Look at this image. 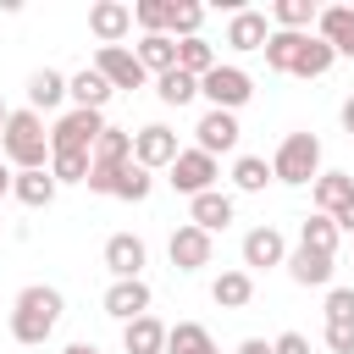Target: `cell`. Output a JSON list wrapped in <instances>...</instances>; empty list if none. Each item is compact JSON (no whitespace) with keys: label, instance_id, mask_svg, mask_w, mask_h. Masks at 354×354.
Segmentation results:
<instances>
[{"label":"cell","instance_id":"cell-31","mask_svg":"<svg viewBox=\"0 0 354 354\" xmlns=\"http://www.w3.org/2000/svg\"><path fill=\"white\" fill-rule=\"evenodd\" d=\"M155 94H160L166 105H188V100L199 94V77H188L183 66H171V72H160V77H155Z\"/></svg>","mask_w":354,"mask_h":354},{"label":"cell","instance_id":"cell-11","mask_svg":"<svg viewBox=\"0 0 354 354\" xmlns=\"http://www.w3.org/2000/svg\"><path fill=\"white\" fill-rule=\"evenodd\" d=\"M266 266H288V243H282L277 227H254V232H243V271L254 277V271H266Z\"/></svg>","mask_w":354,"mask_h":354},{"label":"cell","instance_id":"cell-46","mask_svg":"<svg viewBox=\"0 0 354 354\" xmlns=\"http://www.w3.org/2000/svg\"><path fill=\"white\" fill-rule=\"evenodd\" d=\"M11 183H17V177H11V171H6V166H0V199H6V194H11Z\"/></svg>","mask_w":354,"mask_h":354},{"label":"cell","instance_id":"cell-35","mask_svg":"<svg viewBox=\"0 0 354 354\" xmlns=\"http://www.w3.org/2000/svg\"><path fill=\"white\" fill-rule=\"evenodd\" d=\"M232 183H238L243 194H260V188L271 183V166H266L260 155H238V166H232Z\"/></svg>","mask_w":354,"mask_h":354},{"label":"cell","instance_id":"cell-33","mask_svg":"<svg viewBox=\"0 0 354 354\" xmlns=\"http://www.w3.org/2000/svg\"><path fill=\"white\" fill-rule=\"evenodd\" d=\"M199 22H205V6H194V0H171V17H166L171 39H199Z\"/></svg>","mask_w":354,"mask_h":354},{"label":"cell","instance_id":"cell-22","mask_svg":"<svg viewBox=\"0 0 354 354\" xmlns=\"http://www.w3.org/2000/svg\"><path fill=\"white\" fill-rule=\"evenodd\" d=\"M133 55L144 61V72H155V77H160V72H171V66H177V39H171V33H144Z\"/></svg>","mask_w":354,"mask_h":354},{"label":"cell","instance_id":"cell-45","mask_svg":"<svg viewBox=\"0 0 354 354\" xmlns=\"http://www.w3.org/2000/svg\"><path fill=\"white\" fill-rule=\"evenodd\" d=\"M343 133H348V138H354V94H348V100H343Z\"/></svg>","mask_w":354,"mask_h":354},{"label":"cell","instance_id":"cell-7","mask_svg":"<svg viewBox=\"0 0 354 354\" xmlns=\"http://www.w3.org/2000/svg\"><path fill=\"white\" fill-rule=\"evenodd\" d=\"M210 183H216V155H205L199 144L171 160V188H177V194L199 199V194H210Z\"/></svg>","mask_w":354,"mask_h":354},{"label":"cell","instance_id":"cell-13","mask_svg":"<svg viewBox=\"0 0 354 354\" xmlns=\"http://www.w3.org/2000/svg\"><path fill=\"white\" fill-rule=\"evenodd\" d=\"M105 315H116L122 326L138 321V315H149V282H144V277H133V282H111V288H105Z\"/></svg>","mask_w":354,"mask_h":354},{"label":"cell","instance_id":"cell-2","mask_svg":"<svg viewBox=\"0 0 354 354\" xmlns=\"http://www.w3.org/2000/svg\"><path fill=\"white\" fill-rule=\"evenodd\" d=\"M55 321H61V293L55 288H22L17 293V310H11V337L17 343H44L50 332H55Z\"/></svg>","mask_w":354,"mask_h":354},{"label":"cell","instance_id":"cell-8","mask_svg":"<svg viewBox=\"0 0 354 354\" xmlns=\"http://www.w3.org/2000/svg\"><path fill=\"white\" fill-rule=\"evenodd\" d=\"M144 260H149L144 238H133V232H111V238H105V271H111L116 282H133V277L144 271Z\"/></svg>","mask_w":354,"mask_h":354},{"label":"cell","instance_id":"cell-36","mask_svg":"<svg viewBox=\"0 0 354 354\" xmlns=\"http://www.w3.org/2000/svg\"><path fill=\"white\" fill-rule=\"evenodd\" d=\"M315 17H321V11H315L310 0H277V22H282V33H304Z\"/></svg>","mask_w":354,"mask_h":354},{"label":"cell","instance_id":"cell-25","mask_svg":"<svg viewBox=\"0 0 354 354\" xmlns=\"http://www.w3.org/2000/svg\"><path fill=\"white\" fill-rule=\"evenodd\" d=\"M332 44L326 39H315V33H304V44H299V55H293V77H321L326 66H332Z\"/></svg>","mask_w":354,"mask_h":354},{"label":"cell","instance_id":"cell-47","mask_svg":"<svg viewBox=\"0 0 354 354\" xmlns=\"http://www.w3.org/2000/svg\"><path fill=\"white\" fill-rule=\"evenodd\" d=\"M66 354H100V348H94V343H72Z\"/></svg>","mask_w":354,"mask_h":354},{"label":"cell","instance_id":"cell-37","mask_svg":"<svg viewBox=\"0 0 354 354\" xmlns=\"http://www.w3.org/2000/svg\"><path fill=\"white\" fill-rule=\"evenodd\" d=\"M116 199H133V205H138V199H149V171H144L138 160H127V166H122V177H116Z\"/></svg>","mask_w":354,"mask_h":354},{"label":"cell","instance_id":"cell-17","mask_svg":"<svg viewBox=\"0 0 354 354\" xmlns=\"http://www.w3.org/2000/svg\"><path fill=\"white\" fill-rule=\"evenodd\" d=\"M288 277L299 282V288H326L332 282V254H321V249H293L288 254Z\"/></svg>","mask_w":354,"mask_h":354},{"label":"cell","instance_id":"cell-5","mask_svg":"<svg viewBox=\"0 0 354 354\" xmlns=\"http://www.w3.org/2000/svg\"><path fill=\"white\" fill-rule=\"evenodd\" d=\"M199 94L210 100V111H238V105L254 94V83H249L243 66H216V72L199 77Z\"/></svg>","mask_w":354,"mask_h":354},{"label":"cell","instance_id":"cell-10","mask_svg":"<svg viewBox=\"0 0 354 354\" xmlns=\"http://www.w3.org/2000/svg\"><path fill=\"white\" fill-rule=\"evenodd\" d=\"M94 72L111 83V88H138L149 72H144V61L133 55V50H122V44H111V50H100L94 55Z\"/></svg>","mask_w":354,"mask_h":354},{"label":"cell","instance_id":"cell-24","mask_svg":"<svg viewBox=\"0 0 354 354\" xmlns=\"http://www.w3.org/2000/svg\"><path fill=\"white\" fill-rule=\"evenodd\" d=\"M61 100H66V77H61V72L44 66V72L28 77V111H55Z\"/></svg>","mask_w":354,"mask_h":354},{"label":"cell","instance_id":"cell-15","mask_svg":"<svg viewBox=\"0 0 354 354\" xmlns=\"http://www.w3.org/2000/svg\"><path fill=\"white\" fill-rule=\"evenodd\" d=\"M315 39H326L337 55H354V6H326L315 17Z\"/></svg>","mask_w":354,"mask_h":354},{"label":"cell","instance_id":"cell-6","mask_svg":"<svg viewBox=\"0 0 354 354\" xmlns=\"http://www.w3.org/2000/svg\"><path fill=\"white\" fill-rule=\"evenodd\" d=\"M183 149H177V133L171 127H160V122H149V127H138L133 133V160L144 166V171H171V160H177Z\"/></svg>","mask_w":354,"mask_h":354},{"label":"cell","instance_id":"cell-32","mask_svg":"<svg viewBox=\"0 0 354 354\" xmlns=\"http://www.w3.org/2000/svg\"><path fill=\"white\" fill-rule=\"evenodd\" d=\"M299 44H304V33H282V28H277V33L266 39V66H271V72H293Z\"/></svg>","mask_w":354,"mask_h":354},{"label":"cell","instance_id":"cell-29","mask_svg":"<svg viewBox=\"0 0 354 354\" xmlns=\"http://www.w3.org/2000/svg\"><path fill=\"white\" fill-rule=\"evenodd\" d=\"M177 66H183L188 77H205V72H216L221 61H216V50H210L205 39H177Z\"/></svg>","mask_w":354,"mask_h":354},{"label":"cell","instance_id":"cell-1","mask_svg":"<svg viewBox=\"0 0 354 354\" xmlns=\"http://www.w3.org/2000/svg\"><path fill=\"white\" fill-rule=\"evenodd\" d=\"M0 149L11 166L22 171H44V155H50V133H44V116L39 111H11L6 133H0Z\"/></svg>","mask_w":354,"mask_h":354},{"label":"cell","instance_id":"cell-19","mask_svg":"<svg viewBox=\"0 0 354 354\" xmlns=\"http://www.w3.org/2000/svg\"><path fill=\"white\" fill-rule=\"evenodd\" d=\"M166 332L171 326H160L155 315H138V321L122 326V348L127 354H166Z\"/></svg>","mask_w":354,"mask_h":354},{"label":"cell","instance_id":"cell-41","mask_svg":"<svg viewBox=\"0 0 354 354\" xmlns=\"http://www.w3.org/2000/svg\"><path fill=\"white\" fill-rule=\"evenodd\" d=\"M116 177H122L116 166H94V171H88V188H94V194H116Z\"/></svg>","mask_w":354,"mask_h":354},{"label":"cell","instance_id":"cell-43","mask_svg":"<svg viewBox=\"0 0 354 354\" xmlns=\"http://www.w3.org/2000/svg\"><path fill=\"white\" fill-rule=\"evenodd\" d=\"M238 354H277V348H271L266 337H243V343H238Z\"/></svg>","mask_w":354,"mask_h":354},{"label":"cell","instance_id":"cell-44","mask_svg":"<svg viewBox=\"0 0 354 354\" xmlns=\"http://www.w3.org/2000/svg\"><path fill=\"white\" fill-rule=\"evenodd\" d=\"M332 221H337V232H354V199H348V205H343Z\"/></svg>","mask_w":354,"mask_h":354},{"label":"cell","instance_id":"cell-18","mask_svg":"<svg viewBox=\"0 0 354 354\" xmlns=\"http://www.w3.org/2000/svg\"><path fill=\"white\" fill-rule=\"evenodd\" d=\"M310 194H315V216H337V210L354 199V177H348V171H321V177L310 183Z\"/></svg>","mask_w":354,"mask_h":354},{"label":"cell","instance_id":"cell-4","mask_svg":"<svg viewBox=\"0 0 354 354\" xmlns=\"http://www.w3.org/2000/svg\"><path fill=\"white\" fill-rule=\"evenodd\" d=\"M100 133H105V116L100 111H66V116H55V127H50V155L55 149H66V155H94V144H100Z\"/></svg>","mask_w":354,"mask_h":354},{"label":"cell","instance_id":"cell-40","mask_svg":"<svg viewBox=\"0 0 354 354\" xmlns=\"http://www.w3.org/2000/svg\"><path fill=\"white\" fill-rule=\"evenodd\" d=\"M326 348L332 354H354V321H326Z\"/></svg>","mask_w":354,"mask_h":354},{"label":"cell","instance_id":"cell-48","mask_svg":"<svg viewBox=\"0 0 354 354\" xmlns=\"http://www.w3.org/2000/svg\"><path fill=\"white\" fill-rule=\"evenodd\" d=\"M6 122H11V111H6V100H0V133H6Z\"/></svg>","mask_w":354,"mask_h":354},{"label":"cell","instance_id":"cell-38","mask_svg":"<svg viewBox=\"0 0 354 354\" xmlns=\"http://www.w3.org/2000/svg\"><path fill=\"white\" fill-rule=\"evenodd\" d=\"M166 17H171V0H138L133 6V22L144 33H166Z\"/></svg>","mask_w":354,"mask_h":354},{"label":"cell","instance_id":"cell-16","mask_svg":"<svg viewBox=\"0 0 354 354\" xmlns=\"http://www.w3.org/2000/svg\"><path fill=\"white\" fill-rule=\"evenodd\" d=\"M271 33L277 28L266 22V11H232V22H227V44L232 50H266Z\"/></svg>","mask_w":354,"mask_h":354},{"label":"cell","instance_id":"cell-30","mask_svg":"<svg viewBox=\"0 0 354 354\" xmlns=\"http://www.w3.org/2000/svg\"><path fill=\"white\" fill-rule=\"evenodd\" d=\"M337 221L332 216H304V227H299V243L304 249H321V254H337Z\"/></svg>","mask_w":354,"mask_h":354},{"label":"cell","instance_id":"cell-39","mask_svg":"<svg viewBox=\"0 0 354 354\" xmlns=\"http://www.w3.org/2000/svg\"><path fill=\"white\" fill-rule=\"evenodd\" d=\"M326 321H354V288H332L326 293Z\"/></svg>","mask_w":354,"mask_h":354},{"label":"cell","instance_id":"cell-28","mask_svg":"<svg viewBox=\"0 0 354 354\" xmlns=\"http://www.w3.org/2000/svg\"><path fill=\"white\" fill-rule=\"evenodd\" d=\"M133 160V133H122V127H105L100 133V144H94V166H127Z\"/></svg>","mask_w":354,"mask_h":354},{"label":"cell","instance_id":"cell-20","mask_svg":"<svg viewBox=\"0 0 354 354\" xmlns=\"http://www.w3.org/2000/svg\"><path fill=\"white\" fill-rule=\"evenodd\" d=\"M188 221H194L199 232H216V227H227V221H232V199H227L221 188H210V194L188 199Z\"/></svg>","mask_w":354,"mask_h":354},{"label":"cell","instance_id":"cell-9","mask_svg":"<svg viewBox=\"0 0 354 354\" xmlns=\"http://www.w3.org/2000/svg\"><path fill=\"white\" fill-rule=\"evenodd\" d=\"M127 28H133V6H122V0H100V6H88V33L100 39V50L122 44Z\"/></svg>","mask_w":354,"mask_h":354},{"label":"cell","instance_id":"cell-26","mask_svg":"<svg viewBox=\"0 0 354 354\" xmlns=\"http://www.w3.org/2000/svg\"><path fill=\"white\" fill-rule=\"evenodd\" d=\"M55 188H61V183H55L50 171H17V183H11V194H17V199H22L28 210L50 205V199H55Z\"/></svg>","mask_w":354,"mask_h":354},{"label":"cell","instance_id":"cell-42","mask_svg":"<svg viewBox=\"0 0 354 354\" xmlns=\"http://www.w3.org/2000/svg\"><path fill=\"white\" fill-rule=\"evenodd\" d=\"M271 348H277V354H310V337H304V332H282Z\"/></svg>","mask_w":354,"mask_h":354},{"label":"cell","instance_id":"cell-23","mask_svg":"<svg viewBox=\"0 0 354 354\" xmlns=\"http://www.w3.org/2000/svg\"><path fill=\"white\" fill-rule=\"evenodd\" d=\"M66 94L77 100V111H100V105L111 100V83H105L94 66H83V72H72V77H66Z\"/></svg>","mask_w":354,"mask_h":354},{"label":"cell","instance_id":"cell-34","mask_svg":"<svg viewBox=\"0 0 354 354\" xmlns=\"http://www.w3.org/2000/svg\"><path fill=\"white\" fill-rule=\"evenodd\" d=\"M88 171H94V155H66V149L50 155V177L55 183H88Z\"/></svg>","mask_w":354,"mask_h":354},{"label":"cell","instance_id":"cell-21","mask_svg":"<svg viewBox=\"0 0 354 354\" xmlns=\"http://www.w3.org/2000/svg\"><path fill=\"white\" fill-rule=\"evenodd\" d=\"M210 299L221 304V310H243L249 299H254V277L238 266V271H221L216 282H210Z\"/></svg>","mask_w":354,"mask_h":354},{"label":"cell","instance_id":"cell-27","mask_svg":"<svg viewBox=\"0 0 354 354\" xmlns=\"http://www.w3.org/2000/svg\"><path fill=\"white\" fill-rule=\"evenodd\" d=\"M166 354H216V343H210V332L199 321H177L166 332Z\"/></svg>","mask_w":354,"mask_h":354},{"label":"cell","instance_id":"cell-3","mask_svg":"<svg viewBox=\"0 0 354 354\" xmlns=\"http://www.w3.org/2000/svg\"><path fill=\"white\" fill-rule=\"evenodd\" d=\"M271 177L288 183V188H304L321 177V138L315 133H288L271 155Z\"/></svg>","mask_w":354,"mask_h":354},{"label":"cell","instance_id":"cell-12","mask_svg":"<svg viewBox=\"0 0 354 354\" xmlns=\"http://www.w3.org/2000/svg\"><path fill=\"white\" fill-rule=\"evenodd\" d=\"M166 249H171V266H177V271H205V266H210V232H199L194 221H183Z\"/></svg>","mask_w":354,"mask_h":354},{"label":"cell","instance_id":"cell-14","mask_svg":"<svg viewBox=\"0 0 354 354\" xmlns=\"http://www.w3.org/2000/svg\"><path fill=\"white\" fill-rule=\"evenodd\" d=\"M194 138H199L205 155H227V149H238V116L232 111H205L199 127H194Z\"/></svg>","mask_w":354,"mask_h":354}]
</instances>
